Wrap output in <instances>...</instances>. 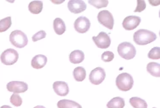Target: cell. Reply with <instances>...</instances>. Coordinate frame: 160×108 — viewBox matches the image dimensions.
Returning <instances> with one entry per match:
<instances>
[{"mask_svg":"<svg viewBox=\"0 0 160 108\" xmlns=\"http://www.w3.org/2000/svg\"><path fill=\"white\" fill-rule=\"evenodd\" d=\"M157 36L155 33L145 29H140L134 33L133 41L137 45H147L156 41Z\"/></svg>","mask_w":160,"mask_h":108,"instance_id":"6da1fadb","label":"cell"},{"mask_svg":"<svg viewBox=\"0 0 160 108\" xmlns=\"http://www.w3.org/2000/svg\"><path fill=\"white\" fill-rule=\"evenodd\" d=\"M116 85L119 90L123 91H129L132 88L134 80L131 75L123 72L116 77Z\"/></svg>","mask_w":160,"mask_h":108,"instance_id":"7a4b0ae2","label":"cell"},{"mask_svg":"<svg viewBox=\"0 0 160 108\" xmlns=\"http://www.w3.org/2000/svg\"><path fill=\"white\" fill-rule=\"evenodd\" d=\"M117 51L119 55L127 60L132 59L136 56V48L129 42H123L120 43L118 47Z\"/></svg>","mask_w":160,"mask_h":108,"instance_id":"3957f363","label":"cell"},{"mask_svg":"<svg viewBox=\"0 0 160 108\" xmlns=\"http://www.w3.org/2000/svg\"><path fill=\"white\" fill-rule=\"evenodd\" d=\"M10 43L17 48H23L28 45V39L27 36L23 32L19 30L12 31L9 37Z\"/></svg>","mask_w":160,"mask_h":108,"instance_id":"277c9868","label":"cell"},{"mask_svg":"<svg viewBox=\"0 0 160 108\" xmlns=\"http://www.w3.org/2000/svg\"><path fill=\"white\" fill-rule=\"evenodd\" d=\"M19 54L18 52L11 48L5 50L0 56L2 63L7 66L13 65L17 62Z\"/></svg>","mask_w":160,"mask_h":108,"instance_id":"5b68a950","label":"cell"},{"mask_svg":"<svg viewBox=\"0 0 160 108\" xmlns=\"http://www.w3.org/2000/svg\"><path fill=\"white\" fill-rule=\"evenodd\" d=\"M99 23L110 30H112L114 25V19L112 14L108 10H103L98 14Z\"/></svg>","mask_w":160,"mask_h":108,"instance_id":"8992f818","label":"cell"},{"mask_svg":"<svg viewBox=\"0 0 160 108\" xmlns=\"http://www.w3.org/2000/svg\"><path fill=\"white\" fill-rule=\"evenodd\" d=\"M92 39L96 46L100 49H107L111 44L110 36L104 32H101L97 36H93Z\"/></svg>","mask_w":160,"mask_h":108,"instance_id":"52a82bcc","label":"cell"},{"mask_svg":"<svg viewBox=\"0 0 160 108\" xmlns=\"http://www.w3.org/2000/svg\"><path fill=\"white\" fill-rule=\"evenodd\" d=\"M106 76L104 69L101 67H98L91 71L89 76V80L94 85H99L104 80Z\"/></svg>","mask_w":160,"mask_h":108,"instance_id":"ba28073f","label":"cell"},{"mask_svg":"<svg viewBox=\"0 0 160 108\" xmlns=\"http://www.w3.org/2000/svg\"><path fill=\"white\" fill-rule=\"evenodd\" d=\"M91 26V22L85 16H80L74 23V29L79 33H85L88 31Z\"/></svg>","mask_w":160,"mask_h":108,"instance_id":"9c48e42d","label":"cell"},{"mask_svg":"<svg viewBox=\"0 0 160 108\" xmlns=\"http://www.w3.org/2000/svg\"><path fill=\"white\" fill-rule=\"evenodd\" d=\"M7 89L10 92L16 94L26 92L28 90V85L24 82L12 81L7 84Z\"/></svg>","mask_w":160,"mask_h":108,"instance_id":"30bf717a","label":"cell"},{"mask_svg":"<svg viewBox=\"0 0 160 108\" xmlns=\"http://www.w3.org/2000/svg\"><path fill=\"white\" fill-rule=\"evenodd\" d=\"M142 19L139 16H128L124 19L122 24L125 29L130 31L136 29L139 25Z\"/></svg>","mask_w":160,"mask_h":108,"instance_id":"8fae6325","label":"cell"},{"mask_svg":"<svg viewBox=\"0 0 160 108\" xmlns=\"http://www.w3.org/2000/svg\"><path fill=\"white\" fill-rule=\"evenodd\" d=\"M68 7L70 12L79 14L87 9V5L82 0H71L68 2Z\"/></svg>","mask_w":160,"mask_h":108,"instance_id":"7c38bea8","label":"cell"},{"mask_svg":"<svg viewBox=\"0 0 160 108\" xmlns=\"http://www.w3.org/2000/svg\"><path fill=\"white\" fill-rule=\"evenodd\" d=\"M53 89L58 96L64 97L69 93V88L66 82L57 81L54 82L52 85Z\"/></svg>","mask_w":160,"mask_h":108,"instance_id":"4fadbf2b","label":"cell"},{"mask_svg":"<svg viewBox=\"0 0 160 108\" xmlns=\"http://www.w3.org/2000/svg\"><path fill=\"white\" fill-rule=\"evenodd\" d=\"M48 58L43 55H38L34 56L32 59L31 66L34 69H41L46 65Z\"/></svg>","mask_w":160,"mask_h":108,"instance_id":"5bb4252c","label":"cell"},{"mask_svg":"<svg viewBox=\"0 0 160 108\" xmlns=\"http://www.w3.org/2000/svg\"><path fill=\"white\" fill-rule=\"evenodd\" d=\"M84 53L82 50H74L69 54V61L73 64H79L82 63L84 60Z\"/></svg>","mask_w":160,"mask_h":108,"instance_id":"9a60e30c","label":"cell"},{"mask_svg":"<svg viewBox=\"0 0 160 108\" xmlns=\"http://www.w3.org/2000/svg\"><path fill=\"white\" fill-rule=\"evenodd\" d=\"M53 25L55 32L59 36L63 35L66 30L65 23L62 19L58 17L55 19L53 21Z\"/></svg>","mask_w":160,"mask_h":108,"instance_id":"2e32d148","label":"cell"},{"mask_svg":"<svg viewBox=\"0 0 160 108\" xmlns=\"http://www.w3.org/2000/svg\"><path fill=\"white\" fill-rule=\"evenodd\" d=\"M57 105L58 108H82V106L77 102L68 99L59 101Z\"/></svg>","mask_w":160,"mask_h":108,"instance_id":"e0dca14e","label":"cell"},{"mask_svg":"<svg viewBox=\"0 0 160 108\" xmlns=\"http://www.w3.org/2000/svg\"><path fill=\"white\" fill-rule=\"evenodd\" d=\"M29 11L31 13L38 14L42 12L43 9V3L41 1H33L28 6Z\"/></svg>","mask_w":160,"mask_h":108,"instance_id":"ac0fdd59","label":"cell"},{"mask_svg":"<svg viewBox=\"0 0 160 108\" xmlns=\"http://www.w3.org/2000/svg\"><path fill=\"white\" fill-rule=\"evenodd\" d=\"M147 70L149 73L154 77H160V65L159 63L150 62L147 65Z\"/></svg>","mask_w":160,"mask_h":108,"instance_id":"d6986e66","label":"cell"},{"mask_svg":"<svg viewBox=\"0 0 160 108\" xmlns=\"http://www.w3.org/2000/svg\"><path fill=\"white\" fill-rule=\"evenodd\" d=\"M125 103L123 98L119 97H114L107 104L108 108H123Z\"/></svg>","mask_w":160,"mask_h":108,"instance_id":"ffe728a7","label":"cell"},{"mask_svg":"<svg viewBox=\"0 0 160 108\" xmlns=\"http://www.w3.org/2000/svg\"><path fill=\"white\" fill-rule=\"evenodd\" d=\"M73 76L76 81H83L86 77V71L83 67H77L73 71Z\"/></svg>","mask_w":160,"mask_h":108,"instance_id":"44dd1931","label":"cell"},{"mask_svg":"<svg viewBox=\"0 0 160 108\" xmlns=\"http://www.w3.org/2000/svg\"><path fill=\"white\" fill-rule=\"evenodd\" d=\"M129 103L134 108H148V104L144 100L137 97H131Z\"/></svg>","mask_w":160,"mask_h":108,"instance_id":"7402d4cb","label":"cell"},{"mask_svg":"<svg viewBox=\"0 0 160 108\" xmlns=\"http://www.w3.org/2000/svg\"><path fill=\"white\" fill-rule=\"evenodd\" d=\"M12 24L11 17H7L0 20V32H6L11 27Z\"/></svg>","mask_w":160,"mask_h":108,"instance_id":"603a6c76","label":"cell"},{"mask_svg":"<svg viewBox=\"0 0 160 108\" xmlns=\"http://www.w3.org/2000/svg\"><path fill=\"white\" fill-rule=\"evenodd\" d=\"M148 57L152 60H158L160 58V48L159 47H155L149 51Z\"/></svg>","mask_w":160,"mask_h":108,"instance_id":"cb8c5ba5","label":"cell"},{"mask_svg":"<svg viewBox=\"0 0 160 108\" xmlns=\"http://www.w3.org/2000/svg\"><path fill=\"white\" fill-rule=\"evenodd\" d=\"M10 103L15 106L19 107L22 105L23 101L19 95L16 93L13 94L10 98Z\"/></svg>","mask_w":160,"mask_h":108,"instance_id":"d4e9b609","label":"cell"},{"mask_svg":"<svg viewBox=\"0 0 160 108\" xmlns=\"http://www.w3.org/2000/svg\"><path fill=\"white\" fill-rule=\"evenodd\" d=\"M88 3L98 9L108 6L109 2L108 1H88Z\"/></svg>","mask_w":160,"mask_h":108,"instance_id":"484cf974","label":"cell"},{"mask_svg":"<svg viewBox=\"0 0 160 108\" xmlns=\"http://www.w3.org/2000/svg\"><path fill=\"white\" fill-rule=\"evenodd\" d=\"M101 58L102 60L105 62H111L114 58V54L111 51L104 52L102 54Z\"/></svg>","mask_w":160,"mask_h":108,"instance_id":"4316f807","label":"cell"},{"mask_svg":"<svg viewBox=\"0 0 160 108\" xmlns=\"http://www.w3.org/2000/svg\"><path fill=\"white\" fill-rule=\"evenodd\" d=\"M47 33L43 30H41L36 33L34 34L32 37L33 42H35L39 40H41L42 39L45 38L46 37Z\"/></svg>","mask_w":160,"mask_h":108,"instance_id":"83f0119b","label":"cell"},{"mask_svg":"<svg viewBox=\"0 0 160 108\" xmlns=\"http://www.w3.org/2000/svg\"><path fill=\"white\" fill-rule=\"evenodd\" d=\"M146 8V4L144 1L138 0L137 1V6L136 9L134 11V12H141L144 10Z\"/></svg>","mask_w":160,"mask_h":108,"instance_id":"f1b7e54d","label":"cell"},{"mask_svg":"<svg viewBox=\"0 0 160 108\" xmlns=\"http://www.w3.org/2000/svg\"><path fill=\"white\" fill-rule=\"evenodd\" d=\"M0 108H12L11 106L8 105H3L1 106Z\"/></svg>","mask_w":160,"mask_h":108,"instance_id":"f546056e","label":"cell"},{"mask_svg":"<svg viewBox=\"0 0 160 108\" xmlns=\"http://www.w3.org/2000/svg\"><path fill=\"white\" fill-rule=\"evenodd\" d=\"M33 108H46V107H45L44 106H40V105H38L37 106L34 107Z\"/></svg>","mask_w":160,"mask_h":108,"instance_id":"4dcf8cb0","label":"cell"},{"mask_svg":"<svg viewBox=\"0 0 160 108\" xmlns=\"http://www.w3.org/2000/svg\"><path fill=\"white\" fill-rule=\"evenodd\" d=\"M155 108V107H154V108Z\"/></svg>","mask_w":160,"mask_h":108,"instance_id":"1f68e13d","label":"cell"}]
</instances>
